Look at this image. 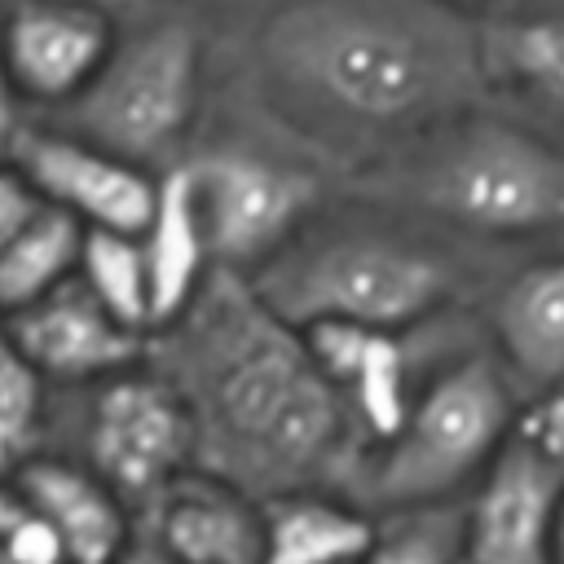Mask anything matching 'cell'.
Instances as JSON below:
<instances>
[{"instance_id":"cell-12","label":"cell","mask_w":564,"mask_h":564,"mask_svg":"<svg viewBox=\"0 0 564 564\" xmlns=\"http://www.w3.org/2000/svg\"><path fill=\"white\" fill-rule=\"evenodd\" d=\"M18 172L31 181L44 207L66 212L84 229L97 234H141L150 203H154V181L145 167L79 141L62 128H35L22 132L13 150Z\"/></svg>"},{"instance_id":"cell-19","label":"cell","mask_w":564,"mask_h":564,"mask_svg":"<svg viewBox=\"0 0 564 564\" xmlns=\"http://www.w3.org/2000/svg\"><path fill=\"white\" fill-rule=\"evenodd\" d=\"M375 516L348 494H286L264 502V564H357Z\"/></svg>"},{"instance_id":"cell-33","label":"cell","mask_w":564,"mask_h":564,"mask_svg":"<svg viewBox=\"0 0 564 564\" xmlns=\"http://www.w3.org/2000/svg\"><path fill=\"white\" fill-rule=\"evenodd\" d=\"M0 564H4V560H0Z\"/></svg>"},{"instance_id":"cell-20","label":"cell","mask_w":564,"mask_h":564,"mask_svg":"<svg viewBox=\"0 0 564 564\" xmlns=\"http://www.w3.org/2000/svg\"><path fill=\"white\" fill-rule=\"evenodd\" d=\"M84 225L40 207L35 220L0 251V317H13L79 273Z\"/></svg>"},{"instance_id":"cell-21","label":"cell","mask_w":564,"mask_h":564,"mask_svg":"<svg viewBox=\"0 0 564 564\" xmlns=\"http://www.w3.org/2000/svg\"><path fill=\"white\" fill-rule=\"evenodd\" d=\"M53 419V388L13 344L0 317V476H13L22 463L44 454Z\"/></svg>"},{"instance_id":"cell-25","label":"cell","mask_w":564,"mask_h":564,"mask_svg":"<svg viewBox=\"0 0 564 564\" xmlns=\"http://www.w3.org/2000/svg\"><path fill=\"white\" fill-rule=\"evenodd\" d=\"M0 560H4V564H70L62 538H57L40 516H31L26 507H22L18 520L4 529V538H0Z\"/></svg>"},{"instance_id":"cell-30","label":"cell","mask_w":564,"mask_h":564,"mask_svg":"<svg viewBox=\"0 0 564 564\" xmlns=\"http://www.w3.org/2000/svg\"><path fill=\"white\" fill-rule=\"evenodd\" d=\"M432 4H441V9H449V13H458V18H471L476 9H494V13H507L516 0H432Z\"/></svg>"},{"instance_id":"cell-31","label":"cell","mask_w":564,"mask_h":564,"mask_svg":"<svg viewBox=\"0 0 564 564\" xmlns=\"http://www.w3.org/2000/svg\"><path fill=\"white\" fill-rule=\"evenodd\" d=\"M75 4H93V9H101V13H110V18H119V13L137 9L141 0H75Z\"/></svg>"},{"instance_id":"cell-2","label":"cell","mask_w":564,"mask_h":564,"mask_svg":"<svg viewBox=\"0 0 564 564\" xmlns=\"http://www.w3.org/2000/svg\"><path fill=\"white\" fill-rule=\"evenodd\" d=\"M256 70L282 119L370 163L480 106V26L432 0H282L256 31Z\"/></svg>"},{"instance_id":"cell-9","label":"cell","mask_w":564,"mask_h":564,"mask_svg":"<svg viewBox=\"0 0 564 564\" xmlns=\"http://www.w3.org/2000/svg\"><path fill=\"white\" fill-rule=\"evenodd\" d=\"M308 339L313 361L339 392L348 423L361 441V449H379L401 419L410 414L419 388L427 375L480 339V322H463V313H449L441 322H427L419 330H375V326H313L300 330ZM366 463V458H361Z\"/></svg>"},{"instance_id":"cell-11","label":"cell","mask_w":564,"mask_h":564,"mask_svg":"<svg viewBox=\"0 0 564 564\" xmlns=\"http://www.w3.org/2000/svg\"><path fill=\"white\" fill-rule=\"evenodd\" d=\"M458 507L463 564H551L564 476L511 432Z\"/></svg>"},{"instance_id":"cell-8","label":"cell","mask_w":564,"mask_h":564,"mask_svg":"<svg viewBox=\"0 0 564 564\" xmlns=\"http://www.w3.org/2000/svg\"><path fill=\"white\" fill-rule=\"evenodd\" d=\"M203 216L212 269L251 278L282 247H291L322 203V181L286 159L216 145L185 163Z\"/></svg>"},{"instance_id":"cell-17","label":"cell","mask_w":564,"mask_h":564,"mask_svg":"<svg viewBox=\"0 0 564 564\" xmlns=\"http://www.w3.org/2000/svg\"><path fill=\"white\" fill-rule=\"evenodd\" d=\"M485 88L520 101L529 119L564 137V13L507 9L480 26Z\"/></svg>"},{"instance_id":"cell-24","label":"cell","mask_w":564,"mask_h":564,"mask_svg":"<svg viewBox=\"0 0 564 564\" xmlns=\"http://www.w3.org/2000/svg\"><path fill=\"white\" fill-rule=\"evenodd\" d=\"M516 436L546 463L564 476V383L551 388V392H538L520 405V419H516Z\"/></svg>"},{"instance_id":"cell-15","label":"cell","mask_w":564,"mask_h":564,"mask_svg":"<svg viewBox=\"0 0 564 564\" xmlns=\"http://www.w3.org/2000/svg\"><path fill=\"white\" fill-rule=\"evenodd\" d=\"M137 529L176 564H264V502L198 467L176 476Z\"/></svg>"},{"instance_id":"cell-4","label":"cell","mask_w":564,"mask_h":564,"mask_svg":"<svg viewBox=\"0 0 564 564\" xmlns=\"http://www.w3.org/2000/svg\"><path fill=\"white\" fill-rule=\"evenodd\" d=\"M247 282L264 308L295 330H419L458 313L476 269L458 238L379 207L344 220L313 216L308 229Z\"/></svg>"},{"instance_id":"cell-3","label":"cell","mask_w":564,"mask_h":564,"mask_svg":"<svg viewBox=\"0 0 564 564\" xmlns=\"http://www.w3.org/2000/svg\"><path fill=\"white\" fill-rule=\"evenodd\" d=\"M361 198L458 242L564 247V137L471 106L366 163Z\"/></svg>"},{"instance_id":"cell-23","label":"cell","mask_w":564,"mask_h":564,"mask_svg":"<svg viewBox=\"0 0 564 564\" xmlns=\"http://www.w3.org/2000/svg\"><path fill=\"white\" fill-rule=\"evenodd\" d=\"M357 564H463V507L375 511L370 542Z\"/></svg>"},{"instance_id":"cell-28","label":"cell","mask_w":564,"mask_h":564,"mask_svg":"<svg viewBox=\"0 0 564 564\" xmlns=\"http://www.w3.org/2000/svg\"><path fill=\"white\" fill-rule=\"evenodd\" d=\"M119 564H176V560H167V555H163V551H159V546L137 529V533H132V542H128V551L119 555Z\"/></svg>"},{"instance_id":"cell-1","label":"cell","mask_w":564,"mask_h":564,"mask_svg":"<svg viewBox=\"0 0 564 564\" xmlns=\"http://www.w3.org/2000/svg\"><path fill=\"white\" fill-rule=\"evenodd\" d=\"M145 366L185 405L194 467L260 498L348 494L361 441L308 339L286 326L238 273H212L198 300L159 335Z\"/></svg>"},{"instance_id":"cell-26","label":"cell","mask_w":564,"mask_h":564,"mask_svg":"<svg viewBox=\"0 0 564 564\" xmlns=\"http://www.w3.org/2000/svg\"><path fill=\"white\" fill-rule=\"evenodd\" d=\"M44 203H40V194L31 189V181L18 172V163L9 159V163H0V251L35 220V212H40Z\"/></svg>"},{"instance_id":"cell-13","label":"cell","mask_w":564,"mask_h":564,"mask_svg":"<svg viewBox=\"0 0 564 564\" xmlns=\"http://www.w3.org/2000/svg\"><path fill=\"white\" fill-rule=\"evenodd\" d=\"M4 326L22 357L40 370V379L62 392H79L110 375H123L141 366L150 348V339L115 322L79 278L62 282L31 308L4 317Z\"/></svg>"},{"instance_id":"cell-5","label":"cell","mask_w":564,"mask_h":564,"mask_svg":"<svg viewBox=\"0 0 564 564\" xmlns=\"http://www.w3.org/2000/svg\"><path fill=\"white\" fill-rule=\"evenodd\" d=\"M524 397L485 339L445 357L419 388L401 427L366 454L352 502L375 511L463 502L498 449L511 441Z\"/></svg>"},{"instance_id":"cell-16","label":"cell","mask_w":564,"mask_h":564,"mask_svg":"<svg viewBox=\"0 0 564 564\" xmlns=\"http://www.w3.org/2000/svg\"><path fill=\"white\" fill-rule=\"evenodd\" d=\"M13 489L62 538L70 564H119L137 533L132 507L66 454H35L13 471Z\"/></svg>"},{"instance_id":"cell-7","label":"cell","mask_w":564,"mask_h":564,"mask_svg":"<svg viewBox=\"0 0 564 564\" xmlns=\"http://www.w3.org/2000/svg\"><path fill=\"white\" fill-rule=\"evenodd\" d=\"M48 454H66L110 485L141 516L176 476L194 467L185 405L145 361L79 388L75 401H53Z\"/></svg>"},{"instance_id":"cell-10","label":"cell","mask_w":564,"mask_h":564,"mask_svg":"<svg viewBox=\"0 0 564 564\" xmlns=\"http://www.w3.org/2000/svg\"><path fill=\"white\" fill-rule=\"evenodd\" d=\"M119 26L75 0H13L0 18V57L18 101L66 110L106 66Z\"/></svg>"},{"instance_id":"cell-14","label":"cell","mask_w":564,"mask_h":564,"mask_svg":"<svg viewBox=\"0 0 564 564\" xmlns=\"http://www.w3.org/2000/svg\"><path fill=\"white\" fill-rule=\"evenodd\" d=\"M480 339L524 401L564 383V247L489 286Z\"/></svg>"},{"instance_id":"cell-29","label":"cell","mask_w":564,"mask_h":564,"mask_svg":"<svg viewBox=\"0 0 564 564\" xmlns=\"http://www.w3.org/2000/svg\"><path fill=\"white\" fill-rule=\"evenodd\" d=\"M18 511H22V498H18V489H13V476H0V538H4V529L18 520Z\"/></svg>"},{"instance_id":"cell-6","label":"cell","mask_w":564,"mask_h":564,"mask_svg":"<svg viewBox=\"0 0 564 564\" xmlns=\"http://www.w3.org/2000/svg\"><path fill=\"white\" fill-rule=\"evenodd\" d=\"M198 97L203 31L181 13H163L115 40L97 79L66 110H57L53 128L150 172L194 128Z\"/></svg>"},{"instance_id":"cell-32","label":"cell","mask_w":564,"mask_h":564,"mask_svg":"<svg viewBox=\"0 0 564 564\" xmlns=\"http://www.w3.org/2000/svg\"><path fill=\"white\" fill-rule=\"evenodd\" d=\"M551 564H564V507H560V520H555V546H551Z\"/></svg>"},{"instance_id":"cell-22","label":"cell","mask_w":564,"mask_h":564,"mask_svg":"<svg viewBox=\"0 0 564 564\" xmlns=\"http://www.w3.org/2000/svg\"><path fill=\"white\" fill-rule=\"evenodd\" d=\"M88 295L128 330L150 339V282H145V260L137 234H97L84 229V251H79V273H75Z\"/></svg>"},{"instance_id":"cell-27","label":"cell","mask_w":564,"mask_h":564,"mask_svg":"<svg viewBox=\"0 0 564 564\" xmlns=\"http://www.w3.org/2000/svg\"><path fill=\"white\" fill-rule=\"evenodd\" d=\"M22 132H26V128H22V119H18V93H13L9 75H4V57H0V163L13 159Z\"/></svg>"},{"instance_id":"cell-18","label":"cell","mask_w":564,"mask_h":564,"mask_svg":"<svg viewBox=\"0 0 564 564\" xmlns=\"http://www.w3.org/2000/svg\"><path fill=\"white\" fill-rule=\"evenodd\" d=\"M137 242H141L145 282H150V335H159L198 300V291L216 273L185 163L167 167L154 181V203Z\"/></svg>"}]
</instances>
